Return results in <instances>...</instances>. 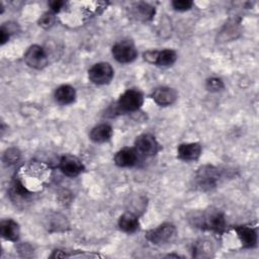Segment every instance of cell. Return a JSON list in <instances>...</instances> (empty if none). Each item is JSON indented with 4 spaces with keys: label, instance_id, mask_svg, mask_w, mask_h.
Listing matches in <instances>:
<instances>
[{
    "label": "cell",
    "instance_id": "6da1fadb",
    "mask_svg": "<svg viewBox=\"0 0 259 259\" xmlns=\"http://www.w3.org/2000/svg\"><path fill=\"white\" fill-rule=\"evenodd\" d=\"M177 231L174 225L164 223L159 227L147 232L146 238L148 241L155 245H164L172 242L176 237Z\"/></svg>",
    "mask_w": 259,
    "mask_h": 259
},
{
    "label": "cell",
    "instance_id": "7a4b0ae2",
    "mask_svg": "<svg viewBox=\"0 0 259 259\" xmlns=\"http://www.w3.org/2000/svg\"><path fill=\"white\" fill-rule=\"evenodd\" d=\"M88 77L94 84L105 85L111 81L113 77V69L108 63L100 62L89 69Z\"/></svg>",
    "mask_w": 259,
    "mask_h": 259
},
{
    "label": "cell",
    "instance_id": "3957f363",
    "mask_svg": "<svg viewBox=\"0 0 259 259\" xmlns=\"http://www.w3.org/2000/svg\"><path fill=\"white\" fill-rule=\"evenodd\" d=\"M143 104V95L139 90L128 89L123 92L118 101L117 106L121 111L133 112L138 110Z\"/></svg>",
    "mask_w": 259,
    "mask_h": 259
},
{
    "label": "cell",
    "instance_id": "277c9868",
    "mask_svg": "<svg viewBox=\"0 0 259 259\" xmlns=\"http://www.w3.org/2000/svg\"><path fill=\"white\" fill-rule=\"evenodd\" d=\"M24 61L30 68L40 70L48 65V56L42 47L33 45L25 52Z\"/></svg>",
    "mask_w": 259,
    "mask_h": 259
},
{
    "label": "cell",
    "instance_id": "5b68a950",
    "mask_svg": "<svg viewBox=\"0 0 259 259\" xmlns=\"http://www.w3.org/2000/svg\"><path fill=\"white\" fill-rule=\"evenodd\" d=\"M220 179L218 169L210 165L202 166L196 173V182L202 189H210L214 187Z\"/></svg>",
    "mask_w": 259,
    "mask_h": 259
},
{
    "label": "cell",
    "instance_id": "8992f818",
    "mask_svg": "<svg viewBox=\"0 0 259 259\" xmlns=\"http://www.w3.org/2000/svg\"><path fill=\"white\" fill-rule=\"evenodd\" d=\"M136 150L138 154L145 157L154 156L158 151V143L156 139L150 134L140 135L136 140Z\"/></svg>",
    "mask_w": 259,
    "mask_h": 259
},
{
    "label": "cell",
    "instance_id": "52a82bcc",
    "mask_svg": "<svg viewBox=\"0 0 259 259\" xmlns=\"http://www.w3.org/2000/svg\"><path fill=\"white\" fill-rule=\"evenodd\" d=\"M112 55L114 59L122 64L131 63L137 58V51L130 42H118L112 48Z\"/></svg>",
    "mask_w": 259,
    "mask_h": 259
},
{
    "label": "cell",
    "instance_id": "ba28073f",
    "mask_svg": "<svg viewBox=\"0 0 259 259\" xmlns=\"http://www.w3.org/2000/svg\"><path fill=\"white\" fill-rule=\"evenodd\" d=\"M59 167L61 171L68 177H75L83 170L82 162L77 157L72 155L63 156L60 160Z\"/></svg>",
    "mask_w": 259,
    "mask_h": 259
},
{
    "label": "cell",
    "instance_id": "9c48e42d",
    "mask_svg": "<svg viewBox=\"0 0 259 259\" xmlns=\"http://www.w3.org/2000/svg\"><path fill=\"white\" fill-rule=\"evenodd\" d=\"M152 98L160 106H167L172 104L176 100L177 93L173 88L159 87L154 90Z\"/></svg>",
    "mask_w": 259,
    "mask_h": 259
},
{
    "label": "cell",
    "instance_id": "30bf717a",
    "mask_svg": "<svg viewBox=\"0 0 259 259\" xmlns=\"http://www.w3.org/2000/svg\"><path fill=\"white\" fill-rule=\"evenodd\" d=\"M139 159V154L136 149L123 148L119 150L114 156V162L119 167L134 166Z\"/></svg>",
    "mask_w": 259,
    "mask_h": 259
},
{
    "label": "cell",
    "instance_id": "8fae6325",
    "mask_svg": "<svg viewBox=\"0 0 259 259\" xmlns=\"http://www.w3.org/2000/svg\"><path fill=\"white\" fill-rule=\"evenodd\" d=\"M237 236L244 248H253L257 244V233L253 228L240 226L235 229Z\"/></svg>",
    "mask_w": 259,
    "mask_h": 259
},
{
    "label": "cell",
    "instance_id": "7c38bea8",
    "mask_svg": "<svg viewBox=\"0 0 259 259\" xmlns=\"http://www.w3.org/2000/svg\"><path fill=\"white\" fill-rule=\"evenodd\" d=\"M201 153V147L198 143H186L179 145L177 149L178 157L185 161H193L198 159Z\"/></svg>",
    "mask_w": 259,
    "mask_h": 259
},
{
    "label": "cell",
    "instance_id": "4fadbf2b",
    "mask_svg": "<svg viewBox=\"0 0 259 259\" xmlns=\"http://www.w3.org/2000/svg\"><path fill=\"white\" fill-rule=\"evenodd\" d=\"M177 59V55L173 50H163V51H152L151 63L156 64L161 67H167L174 64Z\"/></svg>",
    "mask_w": 259,
    "mask_h": 259
},
{
    "label": "cell",
    "instance_id": "5bb4252c",
    "mask_svg": "<svg viewBox=\"0 0 259 259\" xmlns=\"http://www.w3.org/2000/svg\"><path fill=\"white\" fill-rule=\"evenodd\" d=\"M199 225H201L203 228H206L208 230L212 231H221L225 226V218L220 212H212L209 214H206L204 217L199 218Z\"/></svg>",
    "mask_w": 259,
    "mask_h": 259
},
{
    "label": "cell",
    "instance_id": "9a60e30c",
    "mask_svg": "<svg viewBox=\"0 0 259 259\" xmlns=\"http://www.w3.org/2000/svg\"><path fill=\"white\" fill-rule=\"evenodd\" d=\"M0 233L4 239L15 242L19 238V226L12 220H4L0 224Z\"/></svg>",
    "mask_w": 259,
    "mask_h": 259
},
{
    "label": "cell",
    "instance_id": "2e32d148",
    "mask_svg": "<svg viewBox=\"0 0 259 259\" xmlns=\"http://www.w3.org/2000/svg\"><path fill=\"white\" fill-rule=\"evenodd\" d=\"M89 137L95 143L107 142L112 137V127L107 123L98 124L91 130Z\"/></svg>",
    "mask_w": 259,
    "mask_h": 259
},
{
    "label": "cell",
    "instance_id": "e0dca14e",
    "mask_svg": "<svg viewBox=\"0 0 259 259\" xmlns=\"http://www.w3.org/2000/svg\"><path fill=\"white\" fill-rule=\"evenodd\" d=\"M76 92L71 85H61L55 91V98L60 104H70L75 100Z\"/></svg>",
    "mask_w": 259,
    "mask_h": 259
},
{
    "label": "cell",
    "instance_id": "ac0fdd59",
    "mask_svg": "<svg viewBox=\"0 0 259 259\" xmlns=\"http://www.w3.org/2000/svg\"><path fill=\"white\" fill-rule=\"evenodd\" d=\"M118 227L125 233H134L139 228V221L135 213L126 212L123 213L118 220Z\"/></svg>",
    "mask_w": 259,
    "mask_h": 259
},
{
    "label": "cell",
    "instance_id": "d6986e66",
    "mask_svg": "<svg viewBox=\"0 0 259 259\" xmlns=\"http://www.w3.org/2000/svg\"><path fill=\"white\" fill-rule=\"evenodd\" d=\"M133 14L136 18L142 21H147L152 19L155 14V9L147 3H138L133 7Z\"/></svg>",
    "mask_w": 259,
    "mask_h": 259
},
{
    "label": "cell",
    "instance_id": "ffe728a7",
    "mask_svg": "<svg viewBox=\"0 0 259 259\" xmlns=\"http://www.w3.org/2000/svg\"><path fill=\"white\" fill-rule=\"evenodd\" d=\"M195 257H207L210 256L211 252V244L207 241H200L197 242L194 246Z\"/></svg>",
    "mask_w": 259,
    "mask_h": 259
},
{
    "label": "cell",
    "instance_id": "44dd1931",
    "mask_svg": "<svg viewBox=\"0 0 259 259\" xmlns=\"http://www.w3.org/2000/svg\"><path fill=\"white\" fill-rule=\"evenodd\" d=\"M206 88L211 92H218L224 88V83L220 78H209L206 81Z\"/></svg>",
    "mask_w": 259,
    "mask_h": 259
},
{
    "label": "cell",
    "instance_id": "7402d4cb",
    "mask_svg": "<svg viewBox=\"0 0 259 259\" xmlns=\"http://www.w3.org/2000/svg\"><path fill=\"white\" fill-rule=\"evenodd\" d=\"M55 22V16L52 12H47L45 14H42L38 20V23L40 26L48 28L50 26H52Z\"/></svg>",
    "mask_w": 259,
    "mask_h": 259
},
{
    "label": "cell",
    "instance_id": "603a6c76",
    "mask_svg": "<svg viewBox=\"0 0 259 259\" xmlns=\"http://www.w3.org/2000/svg\"><path fill=\"white\" fill-rule=\"evenodd\" d=\"M19 156H20L19 152L16 149L12 148V149L7 150V152L4 155V160L8 164H12V163H15L19 159Z\"/></svg>",
    "mask_w": 259,
    "mask_h": 259
},
{
    "label": "cell",
    "instance_id": "cb8c5ba5",
    "mask_svg": "<svg viewBox=\"0 0 259 259\" xmlns=\"http://www.w3.org/2000/svg\"><path fill=\"white\" fill-rule=\"evenodd\" d=\"M172 6L176 9V10H180V11H185L191 8L192 6V2L189 0H175L172 2Z\"/></svg>",
    "mask_w": 259,
    "mask_h": 259
},
{
    "label": "cell",
    "instance_id": "d4e9b609",
    "mask_svg": "<svg viewBox=\"0 0 259 259\" xmlns=\"http://www.w3.org/2000/svg\"><path fill=\"white\" fill-rule=\"evenodd\" d=\"M64 5H65V2L60 1V0H54V1L50 2V7L53 12H59L61 10V8H63Z\"/></svg>",
    "mask_w": 259,
    "mask_h": 259
}]
</instances>
